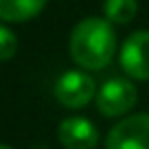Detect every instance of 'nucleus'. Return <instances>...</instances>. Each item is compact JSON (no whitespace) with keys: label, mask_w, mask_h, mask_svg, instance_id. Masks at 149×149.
Segmentation results:
<instances>
[{"label":"nucleus","mask_w":149,"mask_h":149,"mask_svg":"<svg viewBox=\"0 0 149 149\" xmlns=\"http://www.w3.org/2000/svg\"><path fill=\"white\" fill-rule=\"evenodd\" d=\"M121 66L132 79H149V31H136L125 40Z\"/></svg>","instance_id":"obj_5"},{"label":"nucleus","mask_w":149,"mask_h":149,"mask_svg":"<svg viewBox=\"0 0 149 149\" xmlns=\"http://www.w3.org/2000/svg\"><path fill=\"white\" fill-rule=\"evenodd\" d=\"M103 11H105L107 22L127 24L138 11V2L136 0H105Z\"/></svg>","instance_id":"obj_8"},{"label":"nucleus","mask_w":149,"mask_h":149,"mask_svg":"<svg viewBox=\"0 0 149 149\" xmlns=\"http://www.w3.org/2000/svg\"><path fill=\"white\" fill-rule=\"evenodd\" d=\"M46 0H0V20L5 22H24L35 18L44 9Z\"/></svg>","instance_id":"obj_7"},{"label":"nucleus","mask_w":149,"mask_h":149,"mask_svg":"<svg viewBox=\"0 0 149 149\" xmlns=\"http://www.w3.org/2000/svg\"><path fill=\"white\" fill-rule=\"evenodd\" d=\"M116 37L110 22L101 18H86L72 29L70 55L79 66L88 70H101L114 57Z\"/></svg>","instance_id":"obj_1"},{"label":"nucleus","mask_w":149,"mask_h":149,"mask_svg":"<svg viewBox=\"0 0 149 149\" xmlns=\"http://www.w3.org/2000/svg\"><path fill=\"white\" fill-rule=\"evenodd\" d=\"M105 149H149V114H134L110 130Z\"/></svg>","instance_id":"obj_2"},{"label":"nucleus","mask_w":149,"mask_h":149,"mask_svg":"<svg viewBox=\"0 0 149 149\" xmlns=\"http://www.w3.org/2000/svg\"><path fill=\"white\" fill-rule=\"evenodd\" d=\"M94 94H97V88L92 77L79 70L64 72L55 84V97L66 107H84L92 101Z\"/></svg>","instance_id":"obj_4"},{"label":"nucleus","mask_w":149,"mask_h":149,"mask_svg":"<svg viewBox=\"0 0 149 149\" xmlns=\"http://www.w3.org/2000/svg\"><path fill=\"white\" fill-rule=\"evenodd\" d=\"M136 97H138V92H136L134 84H130L127 79H121V77H114V79H107L99 88L97 107L103 116H123L125 112L134 107Z\"/></svg>","instance_id":"obj_3"},{"label":"nucleus","mask_w":149,"mask_h":149,"mask_svg":"<svg viewBox=\"0 0 149 149\" xmlns=\"http://www.w3.org/2000/svg\"><path fill=\"white\" fill-rule=\"evenodd\" d=\"M0 149H11V147H7V145H0Z\"/></svg>","instance_id":"obj_10"},{"label":"nucleus","mask_w":149,"mask_h":149,"mask_svg":"<svg viewBox=\"0 0 149 149\" xmlns=\"http://www.w3.org/2000/svg\"><path fill=\"white\" fill-rule=\"evenodd\" d=\"M59 140L66 149H92L99 140V130L86 116H68L59 123Z\"/></svg>","instance_id":"obj_6"},{"label":"nucleus","mask_w":149,"mask_h":149,"mask_svg":"<svg viewBox=\"0 0 149 149\" xmlns=\"http://www.w3.org/2000/svg\"><path fill=\"white\" fill-rule=\"evenodd\" d=\"M18 51V37L11 29H7L5 24H0V61H7L15 55Z\"/></svg>","instance_id":"obj_9"}]
</instances>
